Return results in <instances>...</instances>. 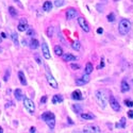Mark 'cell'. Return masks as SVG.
<instances>
[{
  "mask_svg": "<svg viewBox=\"0 0 133 133\" xmlns=\"http://www.w3.org/2000/svg\"><path fill=\"white\" fill-rule=\"evenodd\" d=\"M95 97H96V101L98 103L101 108H105L106 104H108V101H109V97L106 95L105 91L103 90H98L95 94Z\"/></svg>",
  "mask_w": 133,
  "mask_h": 133,
  "instance_id": "1",
  "label": "cell"
},
{
  "mask_svg": "<svg viewBox=\"0 0 133 133\" xmlns=\"http://www.w3.org/2000/svg\"><path fill=\"white\" fill-rule=\"evenodd\" d=\"M42 119L47 123V126L52 130L56 126V116L52 112H45L42 114Z\"/></svg>",
  "mask_w": 133,
  "mask_h": 133,
  "instance_id": "2",
  "label": "cell"
},
{
  "mask_svg": "<svg viewBox=\"0 0 133 133\" xmlns=\"http://www.w3.org/2000/svg\"><path fill=\"white\" fill-rule=\"evenodd\" d=\"M131 29V22L128 19H121L119 21V26H118V31L121 35H126L129 33Z\"/></svg>",
  "mask_w": 133,
  "mask_h": 133,
  "instance_id": "3",
  "label": "cell"
},
{
  "mask_svg": "<svg viewBox=\"0 0 133 133\" xmlns=\"http://www.w3.org/2000/svg\"><path fill=\"white\" fill-rule=\"evenodd\" d=\"M24 105H25V108L28 110V112L30 114H33L34 111H35V104L34 102L29 99V98H24Z\"/></svg>",
  "mask_w": 133,
  "mask_h": 133,
  "instance_id": "4",
  "label": "cell"
},
{
  "mask_svg": "<svg viewBox=\"0 0 133 133\" xmlns=\"http://www.w3.org/2000/svg\"><path fill=\"white\" fill-rule=\"evenodd\" d=\"M109 103H110V106L115 112H119L120 111V104H119L118 100L115 98L114 96H110L109 97Z\"/></svg>",
  "mask_w": 133,
  "mask_h": 133,
  "instance_id": "5",
  "label": "cell"
},
{
  "mask_svg": "<svg viewBox=\"0 0 133 133\" xmlns=\"http://www.w3.org/2000/svg\"><path fill=\"white\" fill-rule=\"evenodd\" d=\"M78 24H79V26L81 27V29L84 32H90L91 31L90 25H88V22L86 21V19L83 18V17H79V18H78Z\"/></svg>",
  "mask_w": 133,
  "mask_h": 133,
  "instance_id": "6",
  "label": "cell"
},
{
  "mask_svg": "<svg viewBox=\"0 0 133 133\" xmlns=\"http://www.w3.org/2000/svg\"><path fill=\"white\" fill-rule=\"evenodd\" d=\"M83 132H85V133H100L101 130L99 127H97L95 125H87L83 128Z\"/></svg>",
  "mask_w": 133,
  "mask_h": 133,
  "instance_id": "7",
  "label": "cell"
},
{
  "mask_svg": "<svg viewBox=\"0 0 133 133\" xmlns=\"http://www.w3.org/2000/svg\"><path fill=\"white\" fill-rule=\"evenodd\" d=\"M46 78H47V81H48V83H49V85L51 86V87H53V88H58V82H57V80L53 78V76L49 73V72H47L46 73Z\"/></svg>",
  "mask_w": 133,
  "mask_h": 133,
  "instance_id": "8",
  "label": "cell"
},
{
  "mask_svg": "<svg viewBox=\"0 0 133 133\" xmlns=\"http://www.w3.org/2000/svg\"><path fill=\"white\" fill-rule=\"evenodd\" d=\"M88 82H90V75H86L85 74V76H83L82 78H79V79L76 80V85L82 86V85H85Z\"/></svg>",
  "mask_w": 133,
  "mask_h": 133,
  "instance_id": "9",
  "label": "cell"
},
{
  "mask_svg": "<svg viewBox=\"0 0 133 133\" xmlns=\"http://www.w3.org/2000/svg\"><path fill=\"white\" fill-rule=\"evenodd\" d=\"M42 53H43V57L45 58L46 60H49L50 59V51H49L48 45H47L46 43H43L42 44Z\"/></svg>",
  "mask_w": 133,
  "mask_h": 133,
  "instance_id": "10",
  "label": "cell"
},
{
  "mask_svg": "<svg viewBox=\"0 0 133 133\" xmlns=\"http://www.w3.org/2000/svg\"><path fill=\"white\" fill-rule=\"evenodd\" d=\"M77 14H78V12H77L76 9H74V7H70V9H68V10L66 11V18H67L68 20H70V19H74L75 17L77 16Z\"/></svg>",
  "mask_w": 133,
  "mask_h": 133,
  "instance_id": "11",
  "label": "cell"
},
{
  "mask_svg": "<svg viewBox=\"0 0 133 133\" xmlns=\"http://www.w3.org/2000/svg\"><path fill=\"white\" fill-rule=\"evenodd\" d=\"M72 98H73L74 100H83L84 97H83L82 93L80 92L79 90H76V91L73 92V94H72Z\"/></svg>",
  "mask_w": 133,
  "mask_h": 133,
  "instance_id": "12",
  "label": "cell"
},
{
  "mask_svg": "<svg viewBox=\"0 0 133 133\" xmlns=\"http://www.w3.org/2000/svg\"><path fill=\"white\" fill-rule=\"evenodd\" d=\"M120 91L122 93H127L130 91V85L127 82V80H122L121 83H120Z\"/></svg>",
  "mask_w": 133,
  "mask_h": 133,
  "instance_id": "13",
  "label": "cell"
},
{
  "mask_svg": "<svg viewBox=\"0 0 133 133\" xmlns=\"http://www.w3.org/2000/svg\"><path fill=\"white\" fill-rule=\"evenodd\" d=\"M62 59H63L64 62H72V61H76L77 60V58L75 56H73L72 53H63Z\"/></svg>",
  "mask_w": 133,
  "mask_h": 133,
  "instance_id": "14",
  "label": "cell"
},
{
  "mask_svg": "<svg viewBox=\"0 0 133 133\" xmlns=\"http://www.w3.org/2000/svg\"><path fill=\"white\" fill-rule=\"evenodd\" d=\"M63 96L62 95H54L52 97V103L53 104H58V103H61L63 102Z\"/></svg>",
  "mask_w": 133,
  "mask_h": 133,
  "instance_id": "15",
  "label": "cell"
},
{
  "mask_svg": "<svg viewBox=\"0 0 133 133\" xmlns=\"http://www.w3.org/2000/svg\"><path fill=\"white\" fill-rule=\"evenodd\" d=\"M72 109H73V111L76 113V114H82L83 113V109H82V106L80 105V104H73L72 105Z\"/></svg>",
  "mask_w": 133,
  "mask_h": 133,
  "instance_id": "16",
  "label": "cell"
},
{
  "mask_svg": "<svg viewBox=\"0 0 133 133\" xmlns=\"http://www.w3.org/2000/svg\"><path fill=\"white\" fill-rule=\"evenodd\" d=\"M80 117L84 120H91V119L95 118V116L91 113H82V114H80Z\"/></svg>",
  "mask_w": 133,
  "mask_h": 133,
  "instance_id": "17",
  "label": "cell"
},
{
  "mask_svg": "<svg viewBox=\"0 0 133 133\" xmlns=\"http://www.w3.org/2000/svg\"><path fill=\"white\" fill-rule=\"evenodd\" d=\"M14 96H15V98L17 100H22L24 99V95H22V92H21L20 88H17V90H15Z\"/></svg>",
  "mask_w": 133,
  "mask_h": 133,
  "instance_id": "18",
  "label": "cell"
},
{
  "mask_svg": "<svg viewBox=\"0 0 133 133\" xmlns=\"http://www.w3.org/2000/svg\"><path fill=\"white\" fill-rule=\"evenodd\" d=\"M43 10L45 11V12H49L52 10V2L50 1H45L43 4Z\"/></svg>",
  "mask_w": 133,
  "mask_h": 133,
  "instance_id": "19",
  "label": "cell"
},
{
  "mask_svg": "<svg viewBox=\"0 0 133 133\" xmlns=\"http://www.w3.org/2000/svg\"><path fill=\"white\" fill-rule=\"evenodd\" d=\"M40 47V42L36 38H32L30 42V48L31 49H37Z\"/></svg>",
  "mask_w": 133,
  "mask_h": 133,
  "instance_id": "20",
  "label": "cell"
},
{
  "mask_svg": "<svg viewBox=\"0 0 133 133\" xmlns=\"http://www.w3.org/2000/svg\"><path fill=\"white\" fill-rule=\"evenodd\" d=\"M93 70H94V66H93V64L92 63H86V65H85V74L86 75H91L92 73H93Z\"/></svg>",
  "mask_w": 133,
  "mask_h": 133,
  "instance_id": "21",
  "label": "cell"
},
{
  "mask_svg": "<svg viewBox=\"0 0 133 133\" xmlns=\"http://www.w3.org/2000/svg\"><path fill=\"white\" fill-rule=\"evenodd\" d=\"M53 51H54V53H56V56H58V57H62L63 56V49H62V47L61 46H59V45H57V46H54V48H53Z\"/></svg>",
  "mask_w": 133,
  "mask_h": 133,
  "instance_id": "22",
  "label": "cell"
},
{
  "mask_svg": "<svg viewBox=\"0 0 133 133\" xmlns=\"http://www.w3.org/2000/svg\"><path fill=\"white\" fill-rule=\"evenodd\" d=\"M18 78H19V81L22 85H27V80H26L25 74L22 72H18Z\"/></svg>",
  "mask_w": 133,
  "mask_h": 133,
  "instance_id": "23",
  "label": "cell"
},
{
  "mask_svg": "<svg viewBox=\"0 0 133 133\" xmlns=\"http://www.w3.org/2000/svg\"><path fill=\"white\" fill-rule=\"evenodd\" d=\"M17 29H18V31H20V32H25V31H27V30L29 29V27H28V25L19 24L18 27H17Z\"/></svg>",
  "mask_w": 133,
  "mask_h": 133,
  "instance_id": "24",
  "label": "cell"
},
{
  "mask_svg": "<svg viewBox=\"0 0 133 133\" xmlns=\"http://www.w3.org/2000/svg\"><path fill=\"white\" fill-rule=\"evenodd\" d=\"M116 127H117V128H122V129L125 128V127H126V118L122 117V118L120 119V122L116 125Z\"/></svg>",
  "mask_w": 133,
  "mask_h": 133,
  "instance_id": "25",
  "label": "cell"
},
{
  "mask_svg": "<svg viewBox=\"0 0 133 133\" xmlns=\"http://www.w3.org/2000/svg\"><path fill=\"white\" fill-rule=\"evenodd\" d=\"M11 37H12V41L14 42L15 45H16V46H18V45H19V44H18V35H17L16 33H13Z\"/></svg>",
  "mask_w": 133,
  "mask_h": 133,
  "instance_id": "26",
  "label": "cell"
},
{
  "mask_svg": "<svg viewBox=\"0 0 133 133\" xmlns=\"http://www.w3.org/2000/svg\"><path fill=\"white\" fill-rule=\"evenodd\" d=\"M9 13H10L13 17H16V16H17V12H16V10H15V7H13V6L9 7Z\"/></svg>",
  "mask_w": 133,
  "mask_h": 133,
  "instance_id": "27",
  "label": "cell"
},
{
  "mask_svg": "<svg viewBox=\"0 0 133 133\" xmlns=\"http://www.w3.org/2000/svg\"><path fill=\"white\" fill-rule=\"evenodd\" d=\"M80 47H81V45H80V43H79V42H74V43H73V45H72V48H73L74 50H79Z\"/></svg>",
  "mask_w": 133,
  "mask_h": 133,
  "instance_id": "28",
  "label": "cell"
},
{
  "mask_svg": "<svg viewBox=\"0 0 133 133\" xmlns=\"http://www.w3.org/2000/svg\"><path fill=\"white\" fill-rule=\"evenodd\" d=\"M64 4H65V0H56V2H54V5L58 7L64 5Z\"/></svg>",
  "mask_w": 133,
  "mask_h": 133,
  "instance_id": "29",
  "label": "cell"
},
{
  "mask_svg": "<svg viewBox=\"0 0 133 133\" xmlns=\"http://www.w3.org/2000/svg\"><path fill=\"white\" fill-rule=\"evenodd\" d=\"M108 21L109 22H114L115 21V15L113 13H111V14L108 15Z\"/></svg>",
  "mask_w": 133,
  "mask_h": 133,
  "instance_id": "30",
  "label": "cell"
},
{
  "mask_svg": "<svg viewBox=\"0 0 133 133\" xmlns=\"http://www.w3.org/2000/svg\"><path fill=\"white\" fill-rule=\"evenodd\" d=\"M125 104H126V106H129V108H133V101L132 100L126 99L125 100Z\"/></svg>",
  "mask_w": 133,
  "mask_h": 133,
  "instance_id": "31",
  "label": "cell"
},
{
  "mask_svg": "<svg viewBox=\"0 0 133 133\" xmlns=\"http://www.w3.org/2000/svg\"><path fill=\"white\" fill-rule=\"evenodd\" d=\"M47 35L49 37H52V35H53V28L52 27H49V28L47 29Z\"/></svg>",
  "mask_w": 133,
  "mask_h": 133,
  "instance_id": "32",
  "label": "cell"
},
{
  "mask_svg": "<svg viewBox=\"0 0 133 133\" xmlns=\"http://www.w3.org/2000/svg\"><path fill=\"white\" fill-rule=\"evenodd\" d=\"M26 32H27V35H28V36H32V35H34V34H35L34 30H33V29H31V28H29V29L27 30Z\"/></svg>",
  "mask_w": 133,
  "mask_h": 133,
  "instance_id": "33",
  "label": "cell"
},
{
  "mask_svg": "<svg viewBox=\"0 0 133 133\" xmlns=\"http://www.w3.org/2000/svg\"><path fill=\"white\" fill-rule=\"evenodd\" d=\"M9 78H10V70H7V72L5 73V76H4L3 80H4V81H7V80H9Z\"/></svg>",
  "mask_w": 133,
  "mask_h": 133,
  "instance_id": "34",
  "label": "cell"
},
{
  "mask_svg": "<svg viewBox=\"0 0 133 133\" xmlns=\"http://www.w3.org/2000/svg\"><path fill=\"white\" fill-rule=\"evenodd\" d=\"M70 67H72L73 69H79L80 68V65H78V64H75V63H73V64H70Z\"/></svg>",
  "mask_w": 133,
  "mask_h": 133,
  "instance_id": "35",
  "label": "cell"
},
{
  "mask_svg": "<svg viewBox=\"0 0 133 133\" xmlns=\"http://www.w3.org/2000/svg\"><path fill=\"white\" fill-rule=\"evenodd\" d=\"M34 58H35V60H36V62H37V64H42V61H41V59H40V57H38V54H35L34 56Z\"/></svg>",
  "mask_w": 133,
  "mask_h": 133,
  "instance_id": "36",
  "label": "cell"
},
{
  "mask_svg": "<svg viewBox=\"0 0 133 133\" xmlns=\"http://www.w3.org/2000/svg\"><path fill=\"white\" fill-rule=\"evenodd\" d=\"M19 24H22V25H28V21H27V19H26V18H21V19L19 20Z\"/></svg>",
  "mask_w": 133,
  "mask_h": 133,
  "instance_id": "37",
  "label": "cell"
},
{
  "mask_svg": "<svg viewBox=\"0 0 133 133\" xmlns=\"http://www.w3.org/2000/svg\"><path fill=\"white\" fill-rule=\"evenodd\" d=\"M128 117L129 118H133V110H130L128 112Z\"/></svg>",
  "mask_w": 133,
  "mask_h": 133,
  "instance_id": "38",
  "label": "cell"
},
{
  "mask_svg": "<svg viewBox=\"0 0 133 133\" xmlns=\"http://www.w3.org/2000/svg\"><path fill=\"white\" fill-rule=\"evenodd\" d=\"M46 101H47V96H44L43 98L41 99V102L42 103H46Z\"/></svg>",
  "mask_w": 133,
  "mask_h": 133,
  "instance_id": "39",
  "label": "cell"
},
{
  "mask_svg": "<svg viewBox=\"0 0 133 133\" xmlns=\"http://www.w3.org/2000/svg\"><path fill=\"white\" fill-rule=\"evenodd\" d=\"M29 132H30V133H34V132H36V129H35L34 127H31L30 130H29Z\"/></svg>",
  "mask_w": 133,
  "mask_h": 133,
  "instance_id": "40",
  "label": "cell"
},
{
  "mask_svg": "<svg viewBox=\"0 0 133 133\" xmlns=\"http://www.w3.org/2000/svg\"><path fill=\"white\" fill-rule=\"evenodd\" d=\"M103 66H104V63H103V59L101 60V63H100V65H99V68H103Z\"/></svg>",
  "mask_w": 133,
  "mask_h": 133,
  "instance_id": "41",
  "label": "cell"
},
{
  "mask_svg": "<svg viewBox=\"0 0 133 133\" xmlns=\"http://www.w3.org/2000/svg\"><path fill=\"white\" fill-rule=\"evenodd\" d=\"M97 32H98L99 34H100V33H102V32H103V30H102V28H99L98 30H97Z\"/></svg>",
  "mask_w": 133,
  "mask_h": 133,
  "instance_id": "42",
  "label": "cell"
},
{
  "mask_svg": "<svg viewBox=\"0 0 133 133\" xmlns=\"http://www.w3.org/2000/svg\"><path fill=\"white\" fill-rule=\"evenodd\" d=\"M1 37H2V38H5V37H6V36H5V33H4V32H2V33H1Z\"/></svg>",
  "mask_w": 133,
  "mask_h": 133,
  "instance_id": "43",
  "label": "cell"
},
{
  "mask_svg": "<svg viewBox=\"0 0 133 133\" xmlns=\"http://www.w3.org/2000/svg\"><path fill=\"white\" fill-rule=\"evenodd\" d=\"M15 1H17V3H18V4H19V5H20V6H21V7H22V5H21V4H20V1H19V0H15Z\"/></svg>",
  "mask_w": 133,
  "mask_h": 133,
  "instance_id": "44",
  "label": "cell"
},
{
  "mask_svg": "<svg viewBox=\"0 0 133 133\" xmlns=\"http://www.w3.org/2000/svg\"><path fill=\"white\" fill-rule=\"evenodd\" d=\"M3 132V130H2V128L1 127H0V133H2Z\"/></svg>",
  "mask_w": 133,
  "mask_h": 133,
  "instance_id": "45",
  "label": "cell"
},
{
  "mask_svg": "<svg viewBox=\"0 0 133 133\" xmlns=\"http://www.w3.org/2000/svg\"><path fill=\"white\" fill-rule=\"evenodd\" d=\"M0 43H1V38H0Z\"/></svg>",
  "mask_w": 133,
  "mask_h": 133,
  "instance_id": "46",
  "label": "cell"
}]
</instances>
